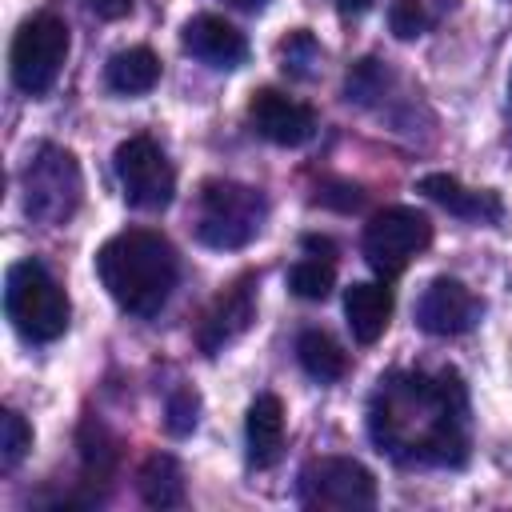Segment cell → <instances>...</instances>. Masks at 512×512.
I'll list each match as a JSON object with an SVG mask.
<instances>
[{
	"label": "cell",
	"mask_w": 512,
	"mask_h": 512,
	"mask_svg": "<svg viewBox=\"0 0 512 512\" xmlns=\"http://www.w3.org/2000/svg\"><path fill=\"white\" fill-rule=\"evenodd\" d=\"M368 436L396 464L460 468L468 460L472 420L460 372H388L368 400Z\"/></svg>",
	"instance_id": "1"
},
{
	"label": "cell",
	"mask_w": 512,
	"mask_h": 512,
	"mask_svg": "<svg viewBox=\"0 0 512 512\" xmlns=\"http://www.w3.org/2000/svg\"><path fill=\"white\" fill-rule=\"evenodd\" d=\"M96 276L108 296L132 316H156L180 276L176 248L148 228H124L96 252Z\"/></svg>",
	"instance_id": "2"
},
{
	"label": "cell",
	"mask_w": 512,
	"mask_h": 512,
	"mask_svg": "<svg viewBox=\"0 0 512 512\" xmlns=\"http://www.w3.org/2000/svg\"><path fill=\"white\" fill-rule=\"evenodd\" d=\"M4 312L24 340L48 344L68 328V296L40 260H16L4 280Z\"/></svg>",
	"instance_id": "3"
},
{
	"label": "cell",
	"mask_w": 512,
	"mask_h": 512,
	"mask_svg": "<svg viewBox=\"0 0 512 512\" xmlns=\"http://www.w3.org/2000/svg\"><path fill=\"white\" fill-rule=\"evenodd\" d=\"M268 216L264 192L240 180H204L196 196V236L208 248H244Z\"/></svg>",
	"instance_id": "4"
},
{
	"label": "cell",
	"mask_w": 512,
	"mask_h": 512,
	"mask_svg": "<svg viewBox=\"0 0 512 512\" xmlns=\"http://www.w3.org/2000/svg\"><path fill=\"white\" fill-rule=\"evenodd\" d=\"M432 244V220L408 204H392L364 224V260L380 280H396Z\"/></svg>",
	"instance_id": "5"
},
{
	"label": "cell",
	"mask_w": 512,
	"mask_h": 512,
	"mask_svg": "<svg viewBox=\"0 0 512 512\" xmlns=\"http://www.w3.org/2000/svg\"><path fill=\"white\" fill-rule=\"evenodd\" d=\"M296 496L320 512H360L376 504V476L352 456H316L300 468Z\"/></svg>",
	"instance_id": "6"
},
{
	"label": "cell",
	"mask_w": 512,
	"mask_h": 512,
	"mask_svg": "<svg viewBox=\"0 0 512 512\" xmlns=\"http://www.w3.org/2000/svg\"><path fill=\"white\" fill-rule=\"evenodd\" d=\"M8 60H12L16 88L28 92V96H44L60 80V68L68 60V24L52 12H40V16L24 20L16 40H12Z\"/></svg>",
	"instance_id": "7"
},
{
	"label": "cell",
	"mask_w": 512,
	"mask_h": 512,
	"mask_svg": "<svg viewBox=\"0 0 512 512\" xmlns=\"http://www.w3.org/2000/svg\"><path fill=\"white\" fill-rule=\"evenodd\" d=\"M80 168H76V156L56 148V144H44L28 168H24V212L40 224H64L76 204H80Z\"/></svg>",
	"instance_id": "8"
},
{
	"label": "cell",
	"mask_w": 512,
	"mask_h": 512,
	"mask_svg": "<svg viewBox=\"0 0 512 512\" xmlns=\"http://www.w3.org/2000/svg\"><path fill=\"white\" fill-rule=\"evenodd\" d=\"M112 168H116V180H120L124 200H128L132 208L160 212V208L172 204L176 172H172L164 148H160L152 136H128V140L116 148Z\"/></svg>",
	"instance_id": "9"
},
{
	"label": "cell",
	"mask_w": 512,
	"mask_h": 512,
	"mask_svg": "<svg viewBox=\"0 0 512 512\" xmlns=\"http://www.w3.org/2000/svg\"><path fill=\"white\" fill-rule=\"evenodd\" d=\"M252 320H256V276H240L228 288H220L208 300V308L200 312V320H196V348L216 356L224 344L244 336Z\"/></svg>",
	"instance_id": "10"
},
{
	"label": "cell",
	"mask_w": 512,
	"mask_h": 512,
	"mask_svg": "<svg viewBox=\"0 0 512 512\" xmlns=\"http://www.w3.org/2000/svg\"><path fill=\"white\" fill-rule=\"evenodd\" d=\"M248 120H252V128H256L264 140H272V144H280V148H300V144H308V140L316 136V128H320L312 104L292 100V96H284V92H276V88L252 92V100H248Z\"/></svg>",
	"instance_id": "11"
},
{
	"label": "cell",
	"mask_w": 512,
	"mask_h": 512,
	"mask_svg": "<svg viewBox=\"0 0 512 512\" xmlns=\"http://www.w3.org/2000/svg\"><path fill=\"white\" fill-rule=\"evenodd\" d=\"M484 304L476 300V292L452 276H436L420 300H416V324L428 336H460L480 320Z\"/></svg>",
	"instance_id": "12"
},
{
	"label": "cell",
	"mask_w": 512,
	"mask_h": 512,
	"mask_svg": "<svg viewBox=\"0 0 512 512\" xmlns=\"http://www.w3.org/2000/svg\"><path fill=\"white\" fill-rule=\"evenodd\" d=\"M184 48L196 56V60H204L208 68H236L244 56H248V40H244V32L236 28V24H228L224 16H192L188 24H184Z\"/></svg>",
	"instance_id": "13"
},
{
	"label": "cell",
	"mask_w": 512,
	"mask_h": 512,
	"mask_svg": "<svg viewBox=\"0 0 512 512\" xmlns=\"http://www.w3.org/2000/svg\"><path fill=\"white\" fill-rule=\"evenodd\" d=\"M76 448H80V476H84V500H100V492L112 484L116 476V464H120V440L96 420L88 416L80 424V436H76Z\"/></svg>",
	"instance_id": "14"
},
{
	"label": "cell",
	"mask_w": 512,
	"mask_h": 512,
	"mask_svg": "<svg viewBox=\"0 0 512 512\" xmlns=\"http://www.w3.org/2000/svg\"><path fill=\"white\" fill-rule=\"evenodd\" d=\"M420 192L428 200H436L440 208H448L452 216L460 220H480V224H496L504 216V204L496 192H476V188H464L456 176L448 172H428L420 180Z\"/></svg>",
	"instance_id": "15"
},
{
	"label": "cell",
	"mask_w": 512,
	"mask_h": 512,
	"mask_svg": "<svg viewBox=\"0 0 512 512\" xmlns=\"http://www.w3.org/2000/svg\"><path fill=\"white\" fill-rule=\"evenodd\" d=\"M344 316L356 344H376L392 320V288L388 280H360L344 292Z\"/></svg>",
	"instance_id": "16"
},
{
	"label": "cell",
	"mask_w": 512,
	"mask_h": 512,
	"mask_svg": "<svg viewBox=\"0 0 512 512\" xmlns=\"http://www.w3.org/2000/svg\"><path fill=\"white\" fill-rule=\"evenodd\" d=\"M244 432H248V464L272 468L284 452V404H280V396H272V392L256 396L248 408Z\"/></svg>",
	"instance_id": "17"
},
{
	"label": "cell",
	"mask_w": 512,
	"mask_h": 512,
	"mask_svg": "<svg viewBox=\"0 0 512 512\" xmlns=\"http://www.w3.org/2000/svg\"><path fill=\"white\" fill-rule=\"evenodd\" d=\"M136 492L148 508H180L184 504V472L168 452H152L136 472Z\"/></svg>",
	"instance_id": "18"
},
{
	"label": "cell",
	"mask_w": 512,
	"mask_h": 512,
	"mask_svg": "<svg viewBox=\"0 0 512 512\" xmlns=\"http://www.w3.org/2000/svg\"><path fill=\"white\" fill-rule=\"evenodd\" d=\"M104 80L120 96H144L160 80V60L152 48H120L104 68Z\"/></svg>",
	"instance_id": "19"
},
{
	"label": "cell",
	"mask_w": 512,
	"mask_h": 512,
	"mask_svg": "<svg viewBox=\"0 0 512 512\" xmlns=\"http://www.w3.org/2000/svg\"><path fill=\"white\" fill-rule=\"evenodd\" d=\"M296 360H300V368H304L312 380H320V384H332V380H340V376L348 372V352H344L328 332H320V328L300 332V340H296Z\"/></svg>",
	"instance_id": "20"
},
{
	"label": "cell",
	"mask_w": 512,
	"mask_h": 512,
	"mask_svg": "<svg viewBox=\"0 0 512 512\" xmlns=\"http://www.w3.org/2000/svg\"><path fill=\"white\" fill-rule=\"evenodd\" d=\"M336 284V264L324 260V256H308L300 264H292L288 272V288L300 296V300H324Z\"/></svg>",
	"instance_id": "21"
},
{
	"label": "cell",
	"mask_w": 512,
	"mask_h": 512,
	"mask_svg": "<svg viewBox=\"0 0 512 512\" xmlns=\"http://www.w3.org/2000/svg\"><path fill=\"white\" fill-rule=\"evenodd\" d=\"M280 60H284V72H288V76L312 80V76H316V64H320V44L312 40V32L296 28V32L280 44Z\"/></svg>",
	"instance_id": "22"
},
{
	"label": "cell",
	"mask_w": 512,
	"mask_h": 512,
	"mask_svg": "<svg viewBox=\"0 0 512 512\" xmlns=\"http://www.w3.org/2000/svg\"><path fill=\"white\" fill-rule=\"evenodd\" d=\"M28 448H32V428H28V420H24L16 408H4V416H0V460H4V468L20 464V460L28 456Z\"/></svg>",
	"instance_id": "23"
},
{
	"label": "cell",
	"mask_w": 512,
	"mask_h": 512,
	"mask_svg": "<svg viewBox=\"0 0 512 512\" xmlns=\"http://www.w3.org/2000/svg\"><path fill=\"white\" fill-rule=\"evenodd\" d=\"M388 24H392L396 40H416V36L428 28V8H424V0H392Z\"/></svg>",
	"instance_id": "24"
},
{
	"label": "cell",
	"mask_w": 512,
	"mask_h": 512,
	"mask_svg": "<svg viewBox=\"0 0 512 512\" xmlns=\"http://www.w3.org/2000/svg\"><path fill=\"white\" fill-rule=\"evenodd\" d=\"M196 412H200V400L192 388H176L168 396V432L172 436H188L196 428Z\"/></svg>",
	"instance_id": "25"
},
{
	"label": "cell",
	"mask_w": 512,
	"mask_h": 512,
	"mask_svg": "<svg viewBox=\"0 0 512 512\" xmlns=\"http://www.w3.org/2000/svg\"><path fill=\"white\" fill-rule=\"evenodd\" d=\"M376 88H380V64H376V60H364V64L348 76V100H352V96H356V100H368Z\"/></svg>",
	"instance_id": "26"
},
{
	"label": "cell",
	"mask_w": 512,
	"mask_h": 512,
	"mask_svg": "<svg viewBox=\"0 0 512 512\" xmlns=\"http://www.w3.org/2000/svg\"><path fill=\"white\" fill-rule=\"evenodd\" d=\"M88 8L96 16H104V20H120V16L132 12V0H88Z\"/></svg>",
	"instance_id": "27"
},
{
	"label": "cell",
	"mask_w": 512,
	"mask_h": 512,
	"mask_svg": "<svg viewBox=\"0 0 512 512\" xmlns=\"http://www.w3.org/2000/svg\"><path fill=\"white\" fill-rule=\"evenodd\" d=\"M304 252H312V256H324V260H332V256H336V244H332L328 236H304Z\"/></svg>",
	"instance_id": "28"
},
{
	"label": "cell",
	"mask_w": 512,
	"mask_h": 512,
	"mask_svg": "<svg viewBox=\"0 0 512 512\" xmlns=\"http://www.w3.org/2000/svg\"><path fill=\"white\" fill-rule=\"evenodd\" d=\"M336 8H340L344 16H356V12H368L372 0H336Z\"/></svg>",
	"instance_id": "29"
},
{
	"label": "cell",
	"mask_w": 512,
	"mask_h": 512,
	"mask_svg": "<svg viewBox=\"0 0 512 512\" xmlns=\"http://www.w3.org/2000/svg\"><path fill=\"white\" fill-rule=\"evenodd\" d=\"M228 4H236V8H248V12H256V8H264L268 0H228Z\"/></svg>",
	"instance_id": "30"
}]
</instances>
